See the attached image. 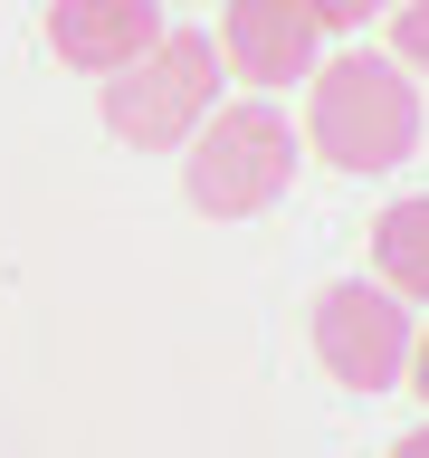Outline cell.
I'll return each mask as SVG.
<instances>
[{
	"label": "cell",
	"mask_w": 429,
	"mask_h": 458,
	"mask_svg": "<svg viewBox=\"0 0 429 458\" xmlns=\"http://www.w3.org/2000/svg\"><path fill=\"white\" fill-rule=\"evenodd\" d=\"M296 143L334 172H391L420 153V86L372 38H343L306 67V134Z\"/></svg>",
	"instance_id": "6da1fadb"
},
{
	"label": "cell",
	"mask_w": 429,
	"mask_h": 458,
	"mask_svg": "<svg viewBox=\"0 0 429 458\" xmlns=\"http://www.w3.org/2000/svg\"><path fill=\"white\" fill-rule=\"evenodd\" d=\"M296 163H306L296 124L267 96H239V106H210V124L181 143V200L200 220H257L286 200Z\"/></svg>",
	"instance_id": "7a4b0ae2"
},
{
	"label": "cell",
	"mask_w": 429,
	"mask_h": 458,
	"mask_svg": "<svg viewBox=\"0 0 429 458\" xmlns=\"http://www.w3.org/2000/svg\"><path fill=\"white\" fill-rule=\"evenodd\" d=\"M220 48H210V29H163L134 67H114L105 77V134L134 143V153H181V143L210 124L220 106Z\"/></svg>",
	"instance_id": "3957f363"
},
{
	"label": "cell",
	"mask_w": 429,
	"mask_h": 458,
	"mask_svg": "<svg viewBox=\"0 0 429 458\" xmlns=\"http://www.w3.org/2000/svg\"><path fill=\"white\" fill-rule=\"evenodd\" d=\"M306 344L324 363V382L391 392L400 363H410V306L372 277H334V286H315V306H306Z\"/></svg>",
	"instance_id": "277c9868"
},
{
	"label": "cell",
	"mask_w": 429,
	"mask_h": 458,
	"mask_svg": "<svg viewBox=\"0 0 429 458\" xmlns=\"http://www.w3.org/2000/svg\"><path fill=\"white\" fill-rule=\"evenodd\" d=\"M220 67L239 86H257V96H277L286 77H306L315 57H324V29H315L306 0H229L220 10Z\"/></svg>",
	"instance_id": "5b68a950"
},
{
	"label": "cell",
	"mask_w": 429,
	"mask_h": 458,
	"mask_svg": "<svg viewBox=\"0 0 429 458\" xmlns=\"http://www.w3.org/2000/svg\"><path fill=\"white\" fill-rule=\"evenodd\" d=\"M163 0H48V48L77 77H114L163 38Z\"/></svg>",
	"instance_id": "8992f818"
},
{
	"label": "cell",
	"mask_w": 429,
	"mask_h": 458,
	"mask_svg": "<svg viewBox=\"0 0 429 458\" xmlns=\"http://www.w3.org/2000/svg\"><path fill=\"white\" fill-rule=\"evenodd\" d=\"M372 286H391L400 306H429V191L391 200L372 220Z\"/></svg>",
	"instance_id": "52a82bcc"
},
{
	"label": "cell",
	"mask_w": 429,
	"mask_h": 458,
	"mask_svg": "<svg viewBox=\"0 0 429 458\" xmlns=\"http://www.w3.org/2000/svg\"><path fill=\"white\" fill-rule=\"evenodd\" d=\"M400 77H429V0H400L391 10V48H382Z\"/></svg>",
	"instance_id": "ba28073f"
},
{
	"label": "cell",
	"mask_w": 429,
	"mask_h": 458,
	"mask_svg": "<svg viewBox=\"0 0 429 458\" xmlns=\"http://www.w3.org/2000/svg\"><path fill=\"white\" fill-rule=\"evenodd\" d=\"M306 10H315V29H363L382 0H306Z\"/></svg>",
	"instance_id": "9c48e42d"
},
{
	"label": "cell",
	"mask_w": 429,
	"mask_h": 458,
	"mask_svg": "<svg viewBox=\"0 0 429 458\" xmlns=\"http://www.w3.org/2000/svg\"><path fill=\"white\" fill-rule=\"evenodd\" d=\"M400 372H410V392L429 401V335H410V363H400Z\"/></svg>",
	"instance_id": "30bf717a"
},
{
	"label": "cell",
	"mask_w": 429,
	"mask_h": 458,
	"mask_svg": "<svg viewBox=\"0 0 429 458\" xmlns=\"http://www.w3.org/2000/svg\"><path fill=\"white\" fill-rule=\"evenodd\" d=\"M382 458H429V420H420V429H400V439H391Z\"/></svg>",
	"instance_id": "8fae6325"
}]
</instances>
